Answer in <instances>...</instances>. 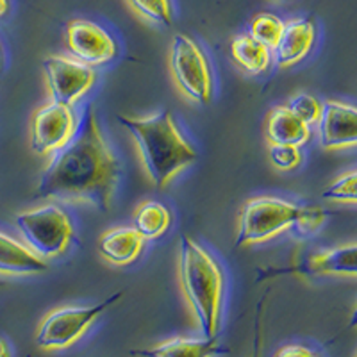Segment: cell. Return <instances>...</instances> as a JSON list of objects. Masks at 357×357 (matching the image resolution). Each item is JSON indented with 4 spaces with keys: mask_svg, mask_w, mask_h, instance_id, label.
<instances>
[{
    "mask_svg": "<svg viewBox=\"0 0 357 357\" xmlns=\"http://www.w3.org/2000/svg\"><path fill=\"white\" fill-rule=\"evenodd\" d=\"M129 4L138 15L154 22L158 25H172L174 22V8L172 0H129Z\"/></svg>",
    "mask_w": 357,
    "mask_h": 357,
    "instance_id": "44dd1931",
    "label": "cell"
},
{
    "mask_svg": "<svg viewBox=\"0 0 357 357\" xmlns=\"http://www.w3.org/2000/svg\"><path fill=\"white\" fill-rule=\"evenodd\" d=\"M0 357H11V350L2 337H0Z\"/></svg>",
    "mask_w": 357,
    "mask_h": 357,
    "instance_id": "4316f807",
    "label": "cell"
},
{
    "mask_svg": "<svg viewBox=\"0 0 357 357\" xmlns=\"http://www.w3.org/2000/svg\"><path fill=\"white\" fill-rule=\"evenodd\" d=\"M45 77L52 102L73 106L95 84L93 66L66 56H52L43 61Z\"/></svg>",
    "mask_w": 357,
    "mask_h": 357,
    "instance_id": "ba28073f",
    "label": "cell"
},
{
    "mask_svg": "<svg viewBox=\"0 0 357 357\" xmlns=\"http://www.w3.org/2000/svg\"><path fill=\"white\" fill-rule=\"evenodd\" d=\"M15 223L25 245L43 259H54L65 254L75 234L72 218L57 204L20 213Z\"/></svg>",
    "mask_w": 357,
    "mask_h": 357,
    "instance_id": "277c9868",
    "label": "cell"
},
{
    "mask_svg": "<svg viewBox=\"0 0 357 357\" xmlns=\"http://www.w3.org/2000/svg\"><path fill=\"white\" fill-rule=\"evenodd\" d=\"M305 270L314 275L357 277V243L318 252L305 261Z\"/></svg>",
    "mask_w": 357,
    "mask_h": 357,
    "instance_id": "2e32d148",
    "label": "cell"
},
{
    "mask_svg": "<svg viewBox=\"0 0 357 357\" xmlns=\"http://www.w3.org/2000/svg\"><path fill=\"white\" fill-rule=\"evenodd\" d=\"M231 54L236 65L250 75H259L266 72L272 63V50L268 49L266 45L259 43L256 38H252L250 34L236 38L231 43Z\"/></svg>",
    "mask_w": 357,
    "mask_h": 357,
    "instance_id": "ac0fdd59",
    "label": "cell"
},
{
    "mask_svg": "<svg viewBox=\"0 0 357 357\" xmlns=\"http://www.w3.org/2000/svg\"><path fill=\"white\" fill-rule=\"evenodd\" d=\"M66 45L75 59L100 66L118 56V43L106 29L89 20H72L66 25Z\"/></svg>",
    "mask_w": 357,
    "mask_h": 357,
    "instance_id": "30bf717a",
    "label": "cell"
},
{
    "mask_svg": "<svg viewBox=\"0 0 357 357\" xmlns=\"http://www.w3.org/2000/svg\"><path fill=\"white\" fill-rule=\"evenodd\" d=\"M282 31H284V22L272 13H261L250 24V36L266 45L270 50L277 47Z\"/></svg>",
    "mask_w": 357,
    "mask_h": 357,
    "instance_id": "ffe728a7",
    "label": "cell"
},
{
    "mask_svg": "<svg viewBox=\"0 0 357 357\" xmlns=\"http://www.w3.org/2000/svg\"><path fill=\"white\" fill-rule=\"evenodd\" d=\"M79 127L77 114L72 106L50 102L34 113L31 123V146L38 154H54L75 136Z\"/></svg>",
    "mask_w": 357,
    "mask_h": 357,
    "instance_id": "9c48e42d",
    "label": "cell"
},
{
    "mask_svg": "<svg viewBox=\"0 0 357 357\" xmlns=\"http://www.w3.org/2000/svg\"><path fill=\"white\" fill-rule=\"evenodd\" d=\"M318 134L325 151L357 146V106L340 100L325 102L318 122Z\"/></svg>",
    "mask_w": 357,
    "mask_h": 357,
    "instance_id": "8fae6325",
    "label": "cell"
},
{
    "mask_svg": "<svg viewBox=\"0 0 357 357\" xmlns=\"http://www.w3.org/2000/svg\"><path fill=\"white\" fill-rule=\"evenodd\" d=\"M172 225V213L167 206L155 200L143 202L134 216V229L145 240H158Z\"/></svg>",
    "mask_w": 357,
    "mask_h": 357,
    "instance_id": "d6986e66",
    "label": "cell"
},
{
    "mask_svg": "<svg viewBox=\"0 0 357 357\" xmlns=\"http://www.w3.org/2000/svg\"><path fill=\"white\" fill-rule=\"evenodd\" d=\"M317 29L311 18H295L284 24V31L273 49L275 63L280 68H288L301 59H304L314 45Z\"/></svg>",
    "mask_w": 357,
    "mask_h": 357,
    "instance_id": "7c38bea8",
    "label": "cell"
},
{
    "mask_svg": "<svg viewBox=\"0 0 357 357\" xmlns=\"http://www.w3.org/2000/svg\"><path fill=\"white\" fill-rule=\"evenodd\" d=\"M0 288H2V284H0Z\"/></svg>",
    "mask_w": 357,
    "mask_h": 357,
    "instance_id": "4dcf8cb0",
    "label": "cell"
},
{
    "mask_svg": "<svg viewBox=\"0 0 357 357\" xmlns=\"http://www.w3.org/2000/svg\"><path fill=\"white\" fill-rule=\"evenodd\" d=\"M268 158H270V162H272L277 170L289 172V170H295L296 167H301L302 152H301V146L270 145Z\"/></svg>",
    "mask_w": 357,
    "mask_h": 357,
    "instance_id": "cb8c5ba5",
    "label": "cell"
},
{
    "mask_svg": "<svg viewBox=\"0 0 357 357\" xmlns=\"http://www.w3.org/2000/svg\"><path fill=\"white\" fill-rule=\"evenodd\" d=\"M170 70L177 86L188 98L202 106L211 102V65L195 40H191L186 34L174 36L170 49Z\"/></svg>",
    "mask_w": 357,
    "mask_h": 357,
    "instance_id": "8992f818",
    "label": "cell"
},
{
    "mask_svg": "<svg viewBox=\"0 0 357 357\" xmlns=\"http://www.w3.org/2000/svg\"><path fill=\"white\" fill-rule=\"evenodd\" d=\"M9 11V0H0V18L6 17Z\"/></svg>",
    "mask_w": 357,
    "mask_h": 357,
    "instance_id": "83f0119b",
    "label": "cell"
},
{
    "mask_svg": "<svg viewBox=\"0 0 357 357\" xmlns=\"http://www.w3.org/2000/svg\"><path fill=\"white\" fill-rule=\"evenodd\" d=\"M4 68V52H2V47H0V72Z\"/></svg>",
    "mask_w": 357,
    "mask_h": 357,
    "instance_id": "f546056e",
    "label": "cell"
},
{
    "mask_svg": "<svg viewBox=\"0 0 357 357\" xmlns=\"http://www.w3.org/2000/svg\"><path fill=\"white\" fill-rule=\"evenodd\" d=\"M254 357H257V356H254Z\"/></svg>",
    "mask_w": 357,
    "mask_h": 357,
    "instance_id": "1f68e13d",
    "label": "cell"
},
{
    "mask_svg": "<svg viewBox=\"0 0 357 357\" xmlns=\"http://www.w3.org/2000/svg\"><path fill=\"white\" fill-rule=\"evenodd\" d=\"M356 357H357V354H356Z\"/></svg>",
    "mask_w": 357,
    "mask_h": 357,
    "instance_id": "d6a6232c",
    "label": "cell"
},
{
    "mask_svg": "<svg viewBox=\"0 0 357 357\" xmlns=\"http://www.w3.org/2000/svg\"><path fill=\"white\" fill-rule=\"evenodd\" d=\"M122 177L120 159L106 142L93 106H88L77 132L56 152L41 174L36 195L63 202H86L107 211Z\"/></svg>",
    "mask_w": 357,
    "mask_h": 357,
    "instance_id": "6da1fadb",
    "label": "cell"
},
{
    "mask_svg": "<svg viewBox=\"0 0 357 357\" xmlns=\"http://www.w3.org/2000/svg\"><path fill=\"white\" fill-rule=\"evenodd\" d=\"M49 270L47 259L11 236L0 232V273L4 275H36Z\"/></svg>",
    "mask_w": 357,
    "mask_h": 357,
    "instance_id": "4fadbf2b",
    "label": "cell"
},
{
    "mask_svg": "<svg viewBox=\"0 0 357 357\" xmlns=\"http://www.w3.org/2000/svg\"><path fill=\"white\" fill-rule=\"evenodd\" d=\"M302 207L273 197H257L241 207L240 231L234 247H247L272 240L301 218Z\"/></svg>",
    "mask_w": 357,
    "mask_h": 357,
    "instance_id": "5b68a950",
    "label": "cell"
},
{
    "mask_svg": "<svg viewBox=\"0 0 357 357\" xmlns=\"http://www.w3.org/2000/svg\"><path fill=\"white\" fill-rule=\"evenodd\" d=\"M139 149L146 174L158 188H165L172 178L195 162L199 154L186 139L170 111H161L152 116H118Z\"/></svg>",
    "mask_w": 357,
    "mask_h": 357,
    "instance_id": "7a4b0ae2",
    "label": "cell"
},
{
    "mask_svg": "<svg viewBox=\"0 0 357 357\" xmlns=\"http://www.w3.org/2000/svg\"><path fill=\"white\" fill-rule=\"evenodd\" d=\"M178 273L183 293L195 314L202 337L213 340L218 336L222 324L225 293V277L218 261L190 236H183L178 245Z\"/></svg>",
    "mask_w": 357,
    "mask_h": 357,
    "instance_id": "3957f363",
    "label": "cell"
},
{
    "mask_svg": "<svg viewBox=\"0 0 357 357\" xmlns=\"http://www.w3.org/2000/svg\"><path fill=\"white\" fill-rule=\"evenodd\" d=\"M266 138L270 145L302 146L311 138V129L289 107H273L266 118Z\"/></svg>",
    "mask_w": 357,
    "mask_h": 357,
    "instance_id": "9a60e30c",
    "label": "cell"
},
{
    "mask_svg": "<svg viewBox=\"0 0 357 357\" xmlns=\"http://www.w3.org/2000/svg\"><path fill=\"white\" fill-rule=\"evenodd\" d=\"M222 352L216 337L213 340H191V337H175L165 341L152 349L134 350L132 354L139 357H215Z\"/></svg>",
    "mask_w": 357,
    "mask_h": 357,
    "instance_id": "e0dca14e",
    "label": "cell"
},
{
    "mask_svg": "<svg viewBox=\"0 0 357 357\" xmlns=\"http://www.w3.org/2000/svg\"><path fill=\"white\" fill-rule=\"evenodd\" d=\"M273 357H320L314 350H311L305 345H298V343H289V345L280 347Z\"/></svg>",
    "mask_w": 357,
    "mask_h": 357,
    "instance_id": "484cf974",
    "label": "cell"
},
{
    "mask_svg": "<svg viewBox=\"0 0 357 357\" xmlns=\"http://www.w3.org/2000/svg\"><path fill=\"white\" fill-rule=\"evenodd\" d=\"M350 327H357V305L354 307L352 317H350Z\"/></svg>",
    "mask_w": 357,
    "mask_h": 357,
    "instance_id": "f1b7e54d",
    "label": "cell"
},
{
    "mask_svg": "<svg viewBox=\"0 0 357 357\" xmlns=\"http://www.w3.org/2000/svg\"><path fill=\"white\" fill-rule=\"evenodd\" d=\"M145 247V238L134 227H118L104 232L98 241V252L113 264H130Z\"/></svg>",
    "mask_w": 357,
    "mask_h": 357,
    "instance_id": "5bb4252c",
    "label": "cell"
},
{
    "mask_svg": "<svg viewBox=\"0 0 357 357\" xmlns=\"http://www.w3.org/2000/svg\"><path fill=\"white\" fill-rule=\"evenodd\" d=\"M116 291L104 302L89 307H61L49 312L38 327L36 345L43 350H63L77 343L102 312L122 298Z\"/></svg>",
    "mask_w": 357,
    "mask_h": 357,
    "instance_id": "52a82bcc",
    "label": "cell"
},
{
    "mask_svg": "<svg viewBox=\"0 0 357 357\" xmlns=\"http://www.w3.org/2000/svg\"><path fill=\"white\" fill-rule=\"evenodd\" d=\"M321 195L331 202L357 204V170L340 175L333 184L325 188Z\"/></svg>",
    "mask_w": 357,
    "mask_h": 357,
    "instance_id": "7402d4cb",
    "label": "cell"
},
{
    "mask_svg": "<svg viewBox=\"0 0 357 357\" xmlns=\"http://www.w3.org/2000/svg\"><path fill=\"white\" fill-rule=\"evenodd\" d=\"M288 107L293 114H296V116L301 118L305 126L311 127L314 126V123L320 122L321 107H324V104H321L317 97H312V95L298 93L289 100Z\"/></svg>",
    "mask_w": 357,
    "mask_h": 357,
    "instance_id": "603a6c76",
    "label": "cell"
},
{
    "mask_svg": "<svg viewBox=\"0 0 357 357\" xmlns=\"http://www.w3.org/2000/svg\"><path fill=\"white\" fill-rule=\"evenodd\" d=\"M325 220V213L321 211L320 207H302L301 218L298 222L293 225L296 231V234L301 236H309L320 227Z\"/></svg>",
    "mask_w": 357,
    "mask_h": 357,
    "instance_id": "d4e9b609",
    "label": "cell"
}]
</instances>
